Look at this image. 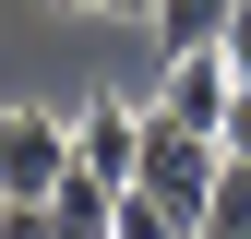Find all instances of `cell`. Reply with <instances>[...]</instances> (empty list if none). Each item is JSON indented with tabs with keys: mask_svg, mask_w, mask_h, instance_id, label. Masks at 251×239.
I'll list each match as a JSON object with an SVG mask.
<instances>
[{
	"mask_svg": "<svg viewBox=\"0 0 251 239\" xmlns=\"http://www.w3.org/2000/svg\"><path fill=\"white\" fill-rule=\"evenodd\" d=\"M72 167L132 179V167H144V108H132V96H84V108H72Z\"/></svg>",
	"mask_w": 251,
	"mask_h": 239,
	"instance_id": "2",
	"label": "cell"
},
{
	"mask_svg": "<svg viewBox=\"0 0 251 239\" xmlns=\"http://www.w3.org/2000/svg\"><path fill=\"white\" fill-rule=\"evenodd\" d=\"M215 60H227V72L251 84V0H239V12H227V36H215Z\"/></svg>",
	"mask_w": 251,
	"mask_h": 239,
	"instance_id": "7",
	"label": "cell"
},
{
	"mask_svg": "<svg viewBox=\"0 0 251 239\" xmlns=\"http://www.w3.org/2000/svg\"><path fill=\"white\" fill-rule=\"evenodd\" d=\"M192 239H251V156L215 167V191H203V227H192Z\"/></svg>",
	"mask_w": 251,
	"mask_h": 239,
	"instance_id": "5",
	"label": "cell"
},
{
	"mask_svg": "<svg viewBox=\"0 0 251 239\" xmlns=\"http://www.w3.org/2000/svg\"><path fill=\"white\" fill-rule=\"evenodd\" d=\"M60 167H72V120H60V108H0V191L48 203Z\"/></svg>",
	"mask_w": 251,
	"mask_h": 239,
	"instance_id": "1",
	"label": "cell"
},
{
	"mask_svg": "<svg viewBox=\"0 0 251 239\" xmlns=\"http://www.w3.org/2000/svg\"><path fill=\"white\" fill-rule=\"evenodd\" d=\"M48 215H60V239H120V179H96V167H60Z\"/></svg>",
	"mask_w": 251,
	"mask_h": 239,
	"instance_id": "4",
	"label": "cell"
},
{
	"mask_svg": "<svg viewBox=\"0 0 251 239\" xmlns=\"http://www.w3.org/2000/svg\"><path fill=\"white\" fill-rule=\"evenodd\" d=\"M48 12H120V24H155V0H48Z\"/></svg>",
	"mask_w": 251,
	"mask_h": 239,
	"instance_id": "9",
	"label": "cell"
},
{
	"mask_svg": "<svg viewBox=\"0 0 251 239\" xmlns=\"http://www.w3.org/2000/svg\"><path fill=\"white\" fill-rule=\"evenodd\" d=\"M215 143H227V156H251V84L227 96V120H215Z\"/></svg>",
	"mask_w": 251,
	"mask_h": 239,
	"instance_id": "8",
	"label": "cell"
},
{
	"mask_svg": "<svg viewBox=\"0 0 251 239\" xmlns=\"http://www.w3.org/2000/svg\"><path fill=\"white\" fill-rule=\"evenodd\" d=\"M227 96H239V72H227L215 48H179L168 72H155V108H168V120H192V132H215V120H227Z\"/></svg>",
	"mask_w": 251,
	"mask_h": 239,
	"instance_id": "3",
	"label": "cell"
},
{
	"mask_svg": "<svg viewBox=\"0 0 251 239\" xmlns=\"http://www.w3.org/2000/svg\"><path fill=\"white\" fill-rule=\"evenodd\" d=\"M120 239H192V215H179L155 179H120Z\"/></svg>",
	"mask_w": 251,
	"mask_h": 239,
	"instance_id": "6",
	"label": "cell"
}]
</instances>
